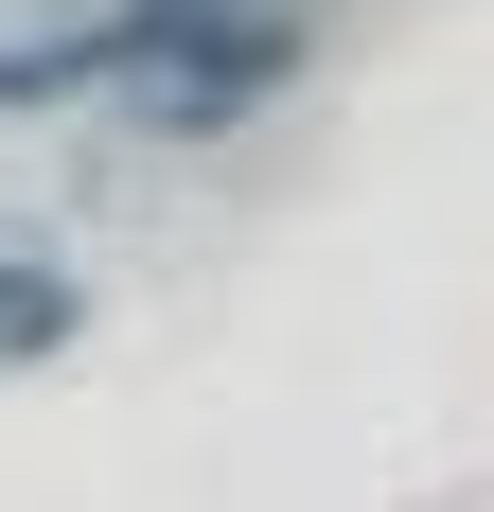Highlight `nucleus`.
<instances>
[{
    "instance_id": "nucleus-1",
    "label": "nucleus",
    "mask_w": 494,
    "mask_h": 512,
    "mask_svg": "<svg viewBox=\"0 0 494 512\" xmlns=\"http://www.w3.org/2000/svg\"><path fill=\"white\" fill-rule=\"evenodd\" d=\"M53 336H71V283L0 248V371H18V354H53Z\"/></svg>"
}]
</instances>
